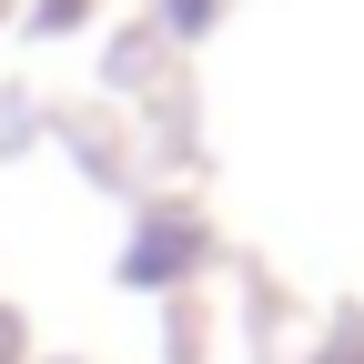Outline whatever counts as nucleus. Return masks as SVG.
<instances>
[{
  "label": "nucleus",
  "mask_w": 364,
  "mask_h": 364,
  "mask_svg": "<svg viewBox=\"0 0 364 364\" xmlns=\"http://www.w3.org/2000/svg\"><path fill=\"white\" fill-rule=\"evenodd\" d=\"M182 253H193V233H172V223H162V233H142V253H132V284H172Z\"/></svg>",
  "instance_id": "nucleus-1"
}]
</instances>
